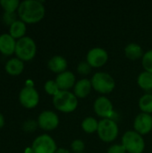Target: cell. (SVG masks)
Masks as SVG:
<instances>
[{"instance_id": "6da1fadb", "label": "cell", "mask_w": 152, "mask_h": 153, "mask_svg": "<svg viewBox=\"0 0 152 153\" xmlns=\"http://www.w3.org/2000/svg\"><path fill=\"white\" fill-rule=\"evenodd\" d=\"M18 15L25 23H36L41 21L45 15L43 3L39 0H25L21 2L18 8Z\"/></svg>"}, {"instance_id": "7a4b0ae2", "label": "cell", "mask_w": 152, "mask_h": 153, "mask_svg": "<svg viewBox=\"0 0 152 153\" xmlns=\"http://www.w3.org/2000/svg\"><path fill=\"white\" fill-rule=\"evenodd\" d=\"M53 104L59 111L70 113L76 109L78 106V100L74 93L69 91H60L53 97Z\"/></svg>"}, {"instance_id": "3957f363", "label": "cell", "mask_w": 152, "mask_h": 153, "mask_svg": "<svg viewBox=\"0 0 152 153\" xmlns=\"http://www.w3.org/2000/svg\"><path fill=\"white\" fill-rule=\"evenodd\" d=\"M37 52V46L35 41L27 36L18 39L16 41L15 54L17 58L22 61H30L33 59Z\"/></svg>"}, {"instance_id": "277c9868", "label": "cell", "mask_w": 152, "mask_h": 153, "mask_svg": "<svg viewBox=\"0 0 152 153\" xmlns=\"http://www.w3.org/2000/svg\"><path fill=\"white\" fill-rule=\"evenodd\" d=\"M122 144L129 153H142L145 148L143 137L135 131H127L123 135Z\"/></svg>"}, {"instance_id": "5b68a950", "label": "cell", "mask_w": 152, "mask_h": 153, "mask_svg": "<svg viewBox=\"0 0 152 153\" xmlns=\"http://www.w3.org/2000/svg\"><path fill=\"white\" fill-rule=\"evenodd\" d=\"M90 82L94 90L103 94L110 93L116 87L114 78L108 73L104 72H98L94 74Z\"/></svg>"}, {"instance_id": "8992f818", "label": "cell", "mask_w": 152, "mask_h": 153, "mask_svg": "<svg viewBox=\"0 0 152 153\" xmlns=\"http://www.w3.org/2000/svg\"><path fill=\"white\" fill-rule=\"evenodd\" d=\"M97 132L99 138L103 142L110 143L116 139L119 133V129L115 120L104 118L99 122V127Z\"/></svg>"}, {"instance_id": "52a82bcc", "label": "cell", "mask_w": 152, "mask_h": 153, "mask_svg": "<svg viewBox=\"0 0 152 153\" xmlns=\"http://www.w3.org/2000/svg\"><path fill=\"white\" fill-rule=\"evenodd\" d=\"M33 153H55L57 150L56 142L48 134L38 136L32 143Z\"/></svg>"}, {"instance_id": "ba28073f", "label": "cell", "mask_w": 152, "mask_h": 153, "mask_svg": "<svg viewBox=\"0 0 152 153\" xmlns=\"http://www.w3.org/2000/svg\"><path fill=\"white\" fill-rule=\"evenodd\" d=\"M93 108L95 113L99 116L104 118H109L115 120V111L113 109V104L105 96H100L95 101L93 105Z\"/></svg>"}, {"instance_id": "9c48e42d", "label": "cell", "mask_w": 152, "mask_h": 153, "mask_svg": "<svg viewBox=\"0 0 152 153\" xmlns=\"http://www.w3.org/2000/svg\"><path fill=\"white\" fill-rule=\"evenodd\" d=\"M19 100L26 108H35L39 101V95L33 86H25L19 93Z\"/></svg>"}, {"instance_id": "30bf717a", "label": "cell", "mask_w": 152, "mask_h": 153, "mask_svg": "<svg viewBox=\"0 0 152 153\" xmlns=\"http://www.w3.org/2000/svg\"><path fill=\"white\" fill-rule=\"evenodd\" d=\"M58 116L51 110H45L41 112L38 117L39 126L45 131H52L56 129L58 126Z\"/></svg>"}, {"instance_id": "8fae6325", "label": "cell", "mask_w": 152, "mask_h": 153, "mask_svg": "<svg viewBox=\"0 0 152 153\" xmlns=\"http://www.w3.org/2000/svg\"><path fill=\"white\" fill-rule=\"evenodd\" d=\"M108 60V54L102 48H93L87 53V62L91 67H101Z\"/></svg>"}, {"instance_id": "7c38bea8", "label": "cell", "mask_w": 152, "mask_h": 153, "mask_svg": "<svg viewBox=\"0 0 152 153\" xmlns=\"http://www.w3.org/2000/svg\"><path fill=\"white\" fill-rule=\"evenodd\" d=\"M133 127L135 132L142 134H147L152 130V117L151 114L141 113L139 114L133 122Z\"/></svg>"}, {"instance_id": "4fadbf2b", "label": "cell", "mask_w": 152, "mask_h": 153, "mask_svg": "<svg viewBox=\"0 0 152 153\" xmlns=\"http://www.w3.org/2000/svg\"><path fill=\"white\" fill-rule=\"evenodd\" d=\"M56 82L58 85L60 91H68L75 85V76L70 71H65L57 74Z\"/></svg>"}, {"instance_id": "5bb4252c", "label": "cell", "mask_w": 152, "mask_h": 153, "mask_svg": "<svg viewBox=\"0 0 152 153\" xmlns=\"http://www.w3.org/2000/svg\"><path fill=\"white\" fill-rule=\"evenodd\" d=\"M16 41L15 39L7 33L0 35V52L4 56H11L15 53Z\"/></svg>"}, {"instance_id": "9a60e30c", "label": "cell", "mask_w": 152, "mask_h": 153, "mask_svg": "<svg viewBox=\"0 0 152 153\" xmlns=\"http://www.w3.org/2000/svg\"><path fill=\"white\" fill-rule=\"evenodd\" d=\"M47 66L52 72L59 74L66 71L67 61L62 56H54L48 60Z\"/></svg>"}, {"instance_id": "2e32d148", "label": "cell", "mask_w": 152, "mask_h": 153, "mask_svg": "<svg viewBox=\"0 0 152 153\" xmlns=\"http://www.w3.org/2000/svg\"><path fill=\"white\" fill-rule=\"evenodd\" d=\"M91 82L88 79H82L78 81L73 87V93L77 98L87 97L91 91Z\"/></svg>"}, {"instance_id": "e0dca14e", "label": "cell", "mask_w": 152, "mask_h": 153, "mask_svg": "<svg viewBox=\"0 0 152 153\" xmlns=\"http://www.w3.org/2000/svg\"><path fill=\"white\" fill-rule=\"evenodd\" d=\"M4 68H5V71L8 74L16 76V75H19L22 73V71L24 69V65L21 59L14 57V58L9 59L6 62Z\"/></svg>"}, {"instance_id": "ac0fdd59", "label": "cell", "mask_w": 152, "mask_h": 153, "mask_svg": "<svg viewBox=\"0 0 152 153\" xmlns=\"http://www.w3.org/2000/svg\"><path fill=\"white\" fill-rule=\"evenodd\" d=\"M125 56L132 59V60H135V59H139V58H142L143 56V49L142 48L137 44V43H129L125 48Z\"/></svg>"}, {"instance_id": "d6986e66", "label": "cell", "mask_w": 152, "mask_h": 153, "mask_svg": "<svg viewBox=\"0 0 152 153\" xmlns=\"http://www.w3.org/2000/svg\"><path fill=\"white\" fill-rule=\"evenodd\" d=\"M26 33V23L21 20H17L14 22L9 29V34L13 39H22L24 37Z\"/></svg>"}, {"instance_id": "ffe728a7", "label": "cell", "mask_w": 152, "mask_h": 153, "mask_svg": "<svg viewBox=\"0 0 152 153\" xmlns=\"http://www.w3.org/2000/svg\"><path fill=\"white\" fill-rule=\"evenodd\" d=\"M138 85L144 91H150L152 90V74L150 72H142L137 79Z\"/></svg>"}, {"instance_id": "44dd1931", "label": "cell", "mask_w": 152, "mask_h": 153, "mask_svg": "<svg viewBox=\"0 0 152 153\" xmlns=\"http://www.w3.org/2000/svg\"><path fill=\"white\" fill-rule=\"evenodd\" d=\"M99 127V122L92 117H88L82 122V128L84 132L88 134H92L96 131H98Z\"/></svg>"}, {"instance_id": "7402d4cb", "label": "cell", "mask_w": 152, "mask_h": 153, "mask_svg": "<svg viewBox=\"0 0 152 153\" xmlns=\"http://www.w3.org/2000/svg\"><path fill=\"white\" fill-rule=\"evenodd\" d=\"M139 106L143 113H152V94L147 93L142 95L139 100Z\"/></svg>"}, {"instance_id": "603a6c76", "label": "cell", "mask_w": 152, "mask_h": 153, "mask_svg": "<svg viewBox=\"0 0 152 153\" xmlns=\"http://www.w3.org/2000/svg\"><path fill=\"white\" fill-rule=\"evenodd\" d=\"M19 0H1L0 4L5 13H14L20 5Z\"/></svg>"}, {"instance_id": "cb8c5ba5", "label": "cell", "mask_w": 152, "mask_h": 153, "mask_svg": "<svg viewBox=\"0 0 152 153\" xmlns=\"http://www.w3.org/2000/svg\"><path fill=\"white\" fill-rule=\"evenodd\" d=\"M142 62L144 70L152 74V49L144 53L142 58Z\"/></svg>"}, {"instance_id": "d4e9b609", "label": "cell", "mask_w": 152, "mask_h": 153, "mask_svg": "<svg viewBox=\"0 0 152 153\" xmlns=\"http://www.w3.org/2000/svg\"><path fill=\"white\" fill-rule=\"evenodd\" d=\"M44 89H45V91L47 94L52 95L53 97L56 96L60 91V90L58 88V85L56 82V81H52V80H49V81L46 82V83L44 85Z\"/></svg>"}, {"instance_id": "484cf974", "label": "cell", "mask_w": 152, "mask_h": 153, "mask_svg": "<svg viewBox=\"0 0 152 153\" xmlns=\"http://www.w3.org/2000/svg\"><path fill=\"white\" fill-rule=\"evenodd\" d=\"M91 68L92 67L87 61H82L77 65V71L81 74H89L91 72Z\"/></svg>"}, {"instance_id": "4316f807", "label": "cell", "mask_w": 152, "mask_h": 153, "mask_svg": "<svg viewBox=\"0 0 152 153\" xmlns=\"http://www.w3.org/2000/svg\"><path fill=\"white\" fill-rule=\"evenodd\" d=\"M71 148H72L73 152H74L82 153L85 149V143L83 141L77 139V140L73 141V143L71 144Z\"/></svg>"}, {"instance_id": "83f0119b", "label": "cell", "mask_w": 152, "mask_h": 153, "mask_svg": "<svg viewBox=\"0 0 152 153\" xmlns=\"http://www.w3.org/2000/svg\"><path fill=\"white\" fill-rule=\"evenodd\" d=\"M16 17L17 16H16V14L14 13H4V15H3V20L6 24L11 26L14 22L17 21Z\"/></svg>"}, {"instance_id": "f1b7e54d", "label": "cell", "mask_w": 152, "mask_h": 153, "mask_svg": "<svg viewBox=\"0 0 152 153\" xmlns=\"http://www.w3.org/2000/svg\"><path fill=\"white\" fill-rule=\"evenodd\" d=\"M126 150L123 144H114L108 150V153H125Z\"/></svg>"}, {"instance_id": "f546056e", "label": "cell", "mask_w": 152, "mask_h": 153, "mask_svg": "<svg viewBox=\"0 0 152 153\" xmlns=\"http://www.w3.org/2000/svg\"><path fill=\"white\" fill-rule=\"evenodd\" d=\"M36 128V123L34 121H27L24 124V130L26 131H34Z\"/></svg>"}, {"instance_id": "4dcf8cb0", "label": "cell", "mask_w": 152, "mask_h": 153, "mask_svg": "<svg viewBox=\"0 0 152 153\" xmlns=\"http://www.w3.org/2000/svg\"><path fill=\"white\" fill-rule=\"evenodd\" d=\"M55 153H71V152H70V151H68V150H66V149H65V148H58V149L56 151V152Z\"/></svg>"}, {"instance_id": "1f68e13d", "label": "cell", "mask_w": 152, "mask_h": 153, "mask_svg": "<svg viewBox=\"0 0 152 153\" xmlns=\"http://www.w3.org/2000/svg\"><path fill=\"white\" fill-rule=\"evenodd\" d=\"M4 126V116L0 113V129Z\"/></svg>"}, {"instance_id": "d6a6232c", "label": "cell", "mask_w": 152, "mask_h": 153, "mask_svg": "<svg viewBox=\"0 0 152 153\" xmlns=\"http://www.w3.org/2000/svg\"><path fill=\"white\" fill-rule=\"evenodd\" d=\"M82 153H83V152H82Z\"/></svg>"}]
</instances>
